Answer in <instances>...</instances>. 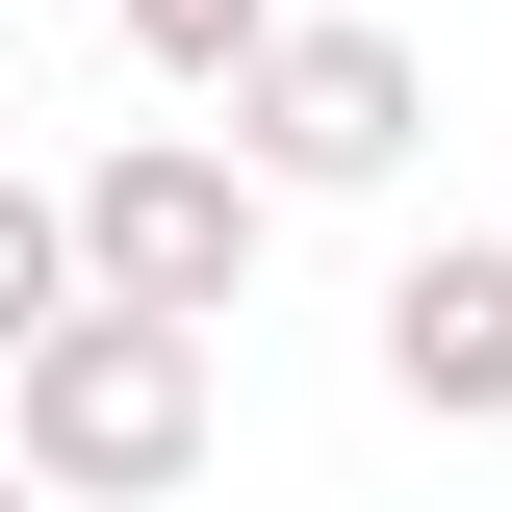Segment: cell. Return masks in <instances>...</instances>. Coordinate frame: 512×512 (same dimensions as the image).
I'll return each mask as SVG.
<instances>
[{
    "label": "cell",
    "mask_w": 512,
    "mask_h": 512,
    "mask_svg": "<svg viewBox=\"0 0 512 512\" xmlns=\"http://www.w3.org/2000/svg\"><path fill=\"white\" fill-rule=\"evenodd\" d=\"M205 384H231V333H154V308H77L52 359H26V487L52 512H154V487H205Z\"/></svg>",
    "instance_id": "cell-1"
},
{
    "label": "cell",
    "mask_w": 512,
    "mask_h": 512,
    "mask_svg": "<svg viewBox=\"0 0 512 512\" xmlns=\"http://www.w3.org/2000/svg\"><path fill=\"white\" fill-rule=\"evenodd\" d=\"M256 231H282V180L205 154V128L77 154V256H103V308H154V333H231V308H256Z\"/></svg>",
    "instance_id": "cell-2"
},
{
    "label": "cell",
    "mask_w": 512,
    "mask_h": 512,
    "mask_svg": "<svg viewBox=\"0 0 512 512\" xmlns=\"http://www.w3.org/2000/svg\"><path fill=\"white\" fill-rule=\"evenodd\" d=\"M410 128H436L410 26H282V52H256V103H231V154H256L282 205H359V180H410Z\"/></svg>",
    "instance_id": "cell-3"
},
{
    "label": "cell",
    "mask_w": 512,
    "mask_h": 512,
    "mask_svg": "<svg viewBox=\"0 0 512 512\" xmlns=\"http://www.w3.org/2000/svg\"><path fill=\"white\" fill-rule=\"evenodd\" d=\"M384 384H410L436 436H512V231H436L384 282Z\"/></svg>",
    "instance_id": "cell-4"
},
{
    "label": "cell",
    "mask_w": 512,
    "mask_h": 512,
    "mask_svg": "<svg viewBox=\"0 0 512 512\" xmlns=\"http://www.w3.org/2000/svg\"><path fill=\"white\" fill-rule=\"evenodd\" d=\"M77 308H103V256H77V180H0V384L52 359Z\"/></svg>",
    "instance_id": "cell-5"
},
{
    "label": "cell",
    "mask_w": 512,
    "mask_h": 512,
    "mask_svg": "<svg viewBox=\"0 0 512 512\" xmlns=\"http://www.w3.org/2000/svg\"><path fill=\"white\" fill-rule=\"evenodd\" d=\"M128 26V77H180V103H256V52L308 26V0H103Z\"/></svg>",
    "instance_id": "cell-6"
},
{
    "label": "cell",
    "mask_w": 512,
    "mask_h": 512,
    "mask_svg": "<svg viewBox=\"0 0 512 512\" xmlns=\"http://www.w3.org/2000/svg\"><path fill=\"white\" fill-rule=\"evenodd\" d=\"M0 512H52V487H26V461H0Z\"/></svg>",
    "instance_id": "cell-7"
}]
</instances>
